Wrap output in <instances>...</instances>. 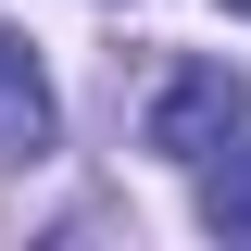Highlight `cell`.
<instances>
[{
	"label": "cell",
	"instance_id": "obj_1",
	"mask_svg": "<svg viewBox=\"0 0 251 251\" xmlns=\"http://www.w3.org/2000/svg\"><path fill=\"white\" fill-rule=\"evenodd\" d=\"M239 126H251V75L239 63H176L163 100H151V151L163 163H214Z\"/></svg>",
	"mask_w": 251,
	"mask_h": 251
},
{
	"label": "cell",
	"instance_id": "obj_2",
	"mask_svg": "<svg viewBox=\"0 0 251 251\" xmlns=\"http://www.w3.org/2000/svg\"><path fill=\"white\" fill-rule=\"evenodd\" d=\"M50 75H38V50H25V38H13V25H0V163H38V151H50Z\"/></svg>",
	"mask_w": 251,
	"mask_h": 251
},
{
	"label": "cell",
	"instance_id": "obj_3",
	"mask_svg": "<svg viewBox=\"0 0 251 251\" xmlns=\"http://www.w3.org/2000/svg\"><path fill=\"white\" fill-rule=\"evenodd\" d=\"M201 226L214 239H251V151L226 138V163H201Z\"/></svg>",
	"mask_w": 251,
	"mask_h": 251
},
{
	"label": "cell",
	"instance_id": "obj_4",
	"mask_svg": "<svg viewBox=\"0 0 251 251\" xmlns=\"http://www.w3.org/2000/svg\"><path fill=\"white\" fill-rule=\"evenodd\" d=\"M226 13H251V0H226Z\"/></svg>",
	"mask_w": 251,
	"mask_h": 251
}]
</instances>
